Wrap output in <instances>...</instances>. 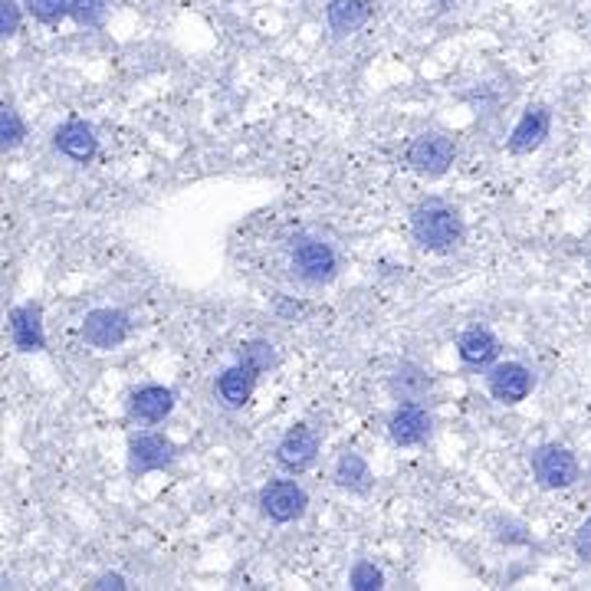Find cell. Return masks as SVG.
Masks as SVG:
<instances>
[{
  "instance_id": "7c38bea8",
  "label": "cell",
  "mask_w": 591,
  "mask_h": 591,
  "mask_svg": "<svg viewBox=\"0 0 591 591\" xmlns=\"http://www.w3.org/2000/svg\"><path fill=\"white\" fill-rule=\"evenodd\" d=\"M549 122H552V115H549L546 105H529L526 115L519 118V125H516L512 135H509V152H512V155L536 152V148L546 142V135H549Z\"/></svg>"
},
{
  "instance_id": "484cf974",
  "label": "cell",
  "mask_w": 591,
  "mask_h": 591,
  "mask_svg": "<svg viewBox=\"0 0 591 591\" xmlns=\"http://www.w3.org/2000/svg\"><path fill=\"white\" fill-rule=\"evenodd\" d=\"M576 556L591 566V519H585L582 526H579V532H576Z\"/></svg>"
},
{
  "instance_id": "6da1fadb",
  "label": "cell",
  "mask_w": 591,
  "mask_h": 591,
  "mask_svg": "<svg viewBox=\"0 0 591 591\" xmlns=\"http://www.w3.org/2000/svg\"><path fill=\"white\" fill-rule=\"evenodd\" d=\"M411 234H414L417 247H424L431 253H447L464 240V220L454 207H447L440 200H427V204L414 207Z\"/></svg>"
},
{
  "instance_id": "d4e9b609",
  "label": "cell",
  "mask_w": 591,
  "mask_h": 591,
  "mask_svg": "<svg viewBox=\"0 0 591 591\" xmlns=\"http://www.w3.org/2000/svg\"><path fill=\"white\" fill-rule=\"evenodd\" d=\"M20 30V7L13 0H3L0 3V33L3 37H13Z\"/></svg>"
},
{
  "instance_id": "e0dca14e",
  "label": "cell",
  "mask_w": 591,
  "mask_h": 591,
  "mask_svg": "<svg viewBox=\"0 0 591 591\" xmlns=\"http://www.w3.org/2000/svg\"><path fill=\"white\" fill-rule=\"evenodd\" d=\"M325 20L339 37H349L369 23V7H365V0H332L325 7Z\"/></svg>"
},
{
  "instance_id": "4316f807",
  "label": "cell",
  "mask_w": 591,
  "mask_h": 591,
  "mask_svg": "<svg viewBox=\"0 0 591 591\" xmlns=\"http://www.w3.org/2000/svg\"><path fill=\"white\" fill-rule=\"evenodd\" d=\"M93 589H125V579L122 576H102V579H96V585Z\"/></svg>"
},
{
  "instance_id": "5b68a950",
  "label": "cell",
  "mask_w": 591,
  "mask_h": 591,
  "mask_svg": "<svg viewBox=\"0 0 591 591\" xmlns=\"http://www.w3.org/2000/svg\"><path fill=\"white\" fill-rule=\"evenodd\" d=\"M305 506H309V496L293 480H277L260 492V509L273 522H293L305 512Z\"/></svg>"
},
{
  "instance_id": "7a4b0ae2",
  "label": "cell",
  "mask_w": 591,
  "mask_h": 591,
  "mask_svg": "<svg viewBox=\"0 0 591 591\" xmlns=\"http://www.w3.org/2000/svg\"><path fill=\"white\" fill-rule=\"evenodd\" d=\"M290 273L305 287H325L339 273V257L325 240L299 234L290 243Z\"/></svg>"
},
{
  "instance_id": "ac0fdd59",
  "label": "cell",
  "mask_w": 591,
  "mask_h": 591,
  "mask_svg": "<svg viewBox=\"0 0 591 591\" xmlns=\"http://www.w3.org/2000/svg\"><path fill=\"white\" fill-rule=\"evenodd\" d=\"M335 484H339L342 490L369 492V487H372V470H369V464H365L359 454L345 450V454L339 457V464H335Z\"/></svg>"
},
{
  "instance_id": "277c9868",
  "label": "cell",
  "mask_w": 591,
  "mask_h": 591,
  "mask_svg": "<svg viewBox=\"0 0 591 591\" xmlns=\"http://www.w3.org/2000/svg\"><path fill=\"white\" fill-rule=\"evenodd\" d=\"M454 155H457V148H454V142H450L447 135L427 132V135H421V138L411 142V148H407V165H411L417 175H424V178H440V175H447V168L454 165Z\"/></svg>"
},
{
  "instance_id": "603a6c76",
  "label": "cell",
  "mask_w": 591,
  "mask_h": 591,
  "mask_svg": "<svg viewBox=\"0 0 591 591\" xmlns=\"http://www.w3.org/2000/svg\"><path fill=\"white\" fill-rule=\"evenodd\" d=\"M70 7H73V0H27V10L40 23H60L70 13Z\"/></svg>"
},
{
  "instance_id": "5bb4252c",
  "label": "cell",
  "mask_w": 591,
  "mask_h": 591,
  "mask_svg": "<svg viewBox=\"0 0 591 591\" xmlns=\"http://www.w3.org/2000/svg\"><path fill=\"white\" fill-rule=\"evenodd\" d=\"M457 352H460L464 365H470V369H487V365L496 362V355H499V342H496V335L487 332V329H470V332L460 335Z\"/></svg>"
},
{
  "instance_id": "52a82bcc",
  "label": "cell",
  "mask_w": 591,
  "mask_h": 591,
  "mask_svg": "<svg viewBox=\"0 0 591 591\" xmlns=\"http://www.w3.org/2000/svg\"><path fill=\"white\" fill-rule=\"evenodd\" d=\"M132 332V322L118 309H93L83 322V339L93 349H118Z\"/></svg>"
},
{
  "instance_id": "30bf717a",
  "label": "cell",
  "mask_w": 591,
  "mask_h": 591,
  "mask_svg": "<svg viewBox=\"0 0 591 591\" xmlns=\"http://www.w3.org/2000/svg\"><path fill=\"white\" fill-rule=\"evenodd\" d=\"M10 339L20 352H43L46 335H43V309L37 302H27L10 312Z\"/></svg>"
},
{
  "instance_id": "8fae6325",
  "label": "cell",
  "mask_w": 591,
  "mask_h": 591,
  "mask_svg": "<svg viewBox=\"0 0 591 591\" xmlns=\"http://www.w3.org/2000/svg\"><path fill=\"white\" fill-rule=\"evenodd\" d=\"M388 434H392V440L397 447H414V444L427 440V434H431V414L421 404L407 401V404H401L392 414Z\"/></svg>"
},
{
  "instance_id": "3957f363",
  "label": "cell",
  "mask_w": 591,
  "mask_h": 591,
  "mask_svg": "<svg viewBox=\"0 0 591 591\" xmlns=\"http://www.w3.org/2000/svg\"><path fill=\"white\" fill-rule=\"evenodd\" d=\"M532 474L546 490H566L579 480V460L559 444H542L532 450Z\"/></svg>"
},
{
  "instance_id": "9c48e42d",
  "label": "cell",
  "mask_w": 591,
  "mask_h": 591,
  "mask_svg": "<svg viewBox=\"0 0 591 591\" xmlns=\"http://www.w3.org/2000/svg\"><path fill=\"white\" fill-rule=\"evenodd\" d=\"M532 385H536L532 372H529L526 365H519V362L496 365L490 375H487V388H490L492 397L502 401V404H519V401H526L529 392H532Z\"/></svg>"
},
{
  "instance_id": "d6986e66",
  "label": "cell",
  "mask_w": 591,
  "mask_h": 591,
  "mask_svg": "<svg viewBox=\"0 0 591 591\" xmlns=\"http://www.w3.org/2000/svg\"><path fill=\"white\" fill-rule=\"evenodd\" d=\"M427 392H431V379H427L421 369H414V365H401V369L394 372L392 379L394 397H401V401H421Z\"/></svg>"
},
{
  "instance_id": "cb8c5ba5",
  "label": "cell",
  "mask_w": 591,
  "mask_h": 591,
  "mask_svg": "<svg viewBox=\"0 0 591 591\" xmlns=\"http://www.w3.org/2000/svg\"><path fill=\"white\" fill-rule=\"evenodd\" d=\"M349 585L355 591H379L385 589V576L382 569H375L372 562H359L349 576Z\"/></svg>"
},
{
  "instance_id": "4fadbf2b",
  "label": "cell",
  "mask_w": 591,
  "mask_h": 591,
  "mask_svg": "<svg viewBox=\"0 0 591 591\" xmlns=\"http://www.w3.org/2000/svg\"><path fill=\"white\" fill-rule=\"evenodd\" d=\"M56 148H60L66 158H73V162H90L98 148L93 125H86V122H80V118L66 122V125L56 132Z\"/></svg>"
},
{
  "instance_id": "7402d4cb",
  "label": "cell",
  "mask_w": 591,
  "mask_h": 591,
  "mask_svg": "<svg viewBox=\"0 0 591 591\" xmlns=\"http://www.w3.org/2000/svg\"><path fill=\"white\" fill-rule=\"evenodd\" d=\"M105 13H108V0H73L70 7V17L80 27H102Z\"/></svg>"
},
{
  "instance_id": "ffe728a7",
  "label": "cell",
  "mask_w": 591,
  "mask_h": 591,
  "mask_svg": "<svg viewBox=\"0 0 591 591\" xmlns=\"http://www.w3.org/2000/svg\"><path fill=\"white\" fill-rule=\"evenodd\" d=\"M240 362L260 375V372H270V369L277 365V352H273L270 342H247V345L240 349Z\"/></svg>"
},
{
  "instance_id": "44dd1931",
  "label": "cell",
  "mask_w": 591,
  "mask_h": 591,
  "mask_svg": "<svg viewBox=\"0 0 591 591\" xmlns=\"http://www.w3.org/2000/svg\"><path fill=\"white\" fill-rule=\"evenodd\" d=\"M23 135H27V128L20 122V112L13 105H3V112H0V145H3V152L17 148L23 142Z\"/></svg>"
},
{
  "instance_id": "ba28073f",
  "label": "cell",
  "mask_w": 591,
  "mask_h": 591,
  "mask_svg": "<svg viewBox=\"0 0 591 591\" xmlns=\"http://www.w3.org/2000/svg\"><path fill=\"white\" fill-rule=\"evenodd\" d=\"M319 447H322L319 434H315L312 427H302V424H299V427H293V431L280 440V447H277V460H280L283 470L302 474V470H309V467L315 464Z\"/></svg>"
},
{
  "instance_id": "9a60e30c",
  "label": "cell",
  "mask_w": 591,
  "mask_h": 591,
  "mask_svg": "<svg viewBox=\"0 0 591 591\" xmlns=\"http://www.w3.org/2000/svg\"><path fill=\"white\" fill-rule=\"evenodd\" d=\"M132 414L138 417V421H148V424H158V421H165L168 414H172V407H175V394L168 392V388H162V385H148V388H138V392L132 394Z\"/></svg>"
},
{
  "instance_id": "2e32d148",
  "label": "cell",
  "mask_w": 591,
  "mask_h": 591,
  "mask_svg": "<svg viewBox=\"0 0 591 591\" xmlns=\"http://www.w3.org/2000/svg\"><path fill=\"white\" fill-rule=\"evenodd\" d=\"M253 382H257V372L240 362L217 379V394L227 407H243L253 394Z\"/></svg>"
},
{
  "instance_id": "8992f818",
  "label": "cell",
  "mask_w": 591,
  "mask_h": 591,
  "mask_svg": "<svg viewBox=\"0 0 591 591\" xmlns=\"http://www.w3.org/2000/svg\"><path fill=\"white\" fill-rule=\"evenodd\" d=\"M175 444L162 434H138L128 440V470L132 474H152V470H162L175 460Z\"/></svg>"
}]
</instances>
